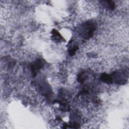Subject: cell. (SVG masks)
<instances>
[{"label": "cell", "mask_w": 129, "mask_h": 129, "mask_svg": "<svg viewBox=\"0 0 129 129\" xmlns=\"http://www.w3.org/2000/svg\"><path fill=\"white\" fill-rule=\"evenodd\" d=\"M52 33V39L53 40V41L58 42H60L61 40H65L64 38L62 37V36L60 35V34L55 29H53L51 31Z\"/></svg>", "instance_id": "4"}, {"label": "cell", "mask_w": 129, "mask_h": 129, "mask_svg": "<svg viewBox=\"0 0 129 129\" xmlns=\"http://www.w3.org/2000/svg\"><path fill=\"white\" fill-rule=\"evenodd\" d=\"M56 101H55V102L59 103L60 109L62 111H68L70 110V108L67 100H66V99H63L62 100H56Z\"/></svg>", "instance_id": "5"}, {"label": "cell", "mask_w": 129, "mask_h": 129, "mask_svg": "<svg viewBox=\"0 0 129 129\" xmlns=\"http://www.w3.org/2000/svg\"><path fill=\"white\" fill-rule=\"evenodd\" d=\"M78 49H79V47L77 45L73 46V47H71L69 49V52L70 55L71 56L74 55L75 54L77 50H78Z\"/></svg>", "instance_id": "9"}, {"label": "cell", "mask_w": 129, "mask_h": 129, "mask_svg": "<svg viewBox=\"0 0 129 129\" xmlns=\"http://www.w3.org/2000/svg\"><path fill=\"white\" fill-rule=\"evenodd\" d=\"M101 3L103 5L107 7L109 10H114L115 8V4L112 1H101Z\"/></svg>", "instance_id": "7"}, {"label": "cell", "mask_w": 129, "mask_h": 129, "mask_svg": "<svg viewBox=\"0 0 129 129\" xmlns=\"http://www.w3.org/2000/svg\"><path fill=\"white\" fill-rule=\"evenodd\" d=\"M45 65V60L43 59L39 58L36 60L34 62H32L31 64V71L32 75L35 77L39 71Z\"/></svg>", "instance_id": "3"}, {"label": "cell", "mask_w": 129, "mask_h": 129, "mask_svg": "<svg viewBox=\"0 0 129 129\" xmlns=\"http://www.w3.org/2000/svg\"><path fill=\"white\" fill-rule=\"evenodd\" d=\"M96 29V24L93 21H87L81 26L80 35L85 39L92 37Z\"/></svg>", "instance_id": "1"}, {"label": "cell", "mask_w": 129, "mask_h": 129, "mask_svg": "<svg viewBox=\"0 0 129 129\" xmlns=\"http://www.w3.org/2000/svg\"><path fill=\"white\" fill-rule=\"evenodd\" d=\"M100 79L103 82L107 84H112L113 83L111 75L106 73L102 74L100 76Z\"/></svg>", "instance_id": "6"}, {"label": "cell", "mask_w": 129, "mask_h": 129, "mask_svg": "<svg viewBox=\"0 0 129 129\" xmlns=\"http://www.w3.org/2000/svg\"><path fill=\"white\" fill-rule=\"evenodd\" d=\"M87 75H86L85 72H82L80 73L79 74V75H78V81L80 83H83L85 81V80L87 79Z\"/></svg>", "instance_id": "8"}, {"label": "cell", "mask_w": 129, "mask_h": 129, "mask_svg": "<svg viewBox=\"0 0 129 129\" xmlns=\"http://www.w3.org/2000/svg\"><path fill=\"white\" fill-rule=\"evenodd\" d=\"M128 73H126L125 71H119L113 72L111 74V76L112 79V82H114L115 83L123 85L124 84L127 80Z\"/></svg>", "instance_id": "2"}]
</instances>
